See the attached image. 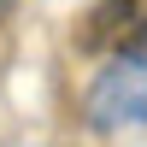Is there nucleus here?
<instances>
[{"label":"nucleus","mask_w":147,"mask_h":147,"mask_svg":"<svg viewBox=\"0 0 147 147\" xmlns=\"http://www.w3.org/2000/svg\"><path fill=\"white\" fill-rule=\"evenodd\" d=\"M94 129H124V124H147V59L141 53H118L112 65L94 77L88 100H82Z\"/></svg>","instance_id":"obj_1"},{"label":"nucleus","mask_w":147,"mask_h":147,"mask_svg":"<svg viewBox=\"0 0 147 147\" xmlns=\"http://www.w3.org/2000/svg\"><path fill=\"white\" fill-rule=\"evenodd\" d=\"M136 30H141V0H100V6L82 18L77 47L82 53H106V47L124 53V47L136 41Z\"/></svg>","instance_id":"obj_2"}]
</instances>
